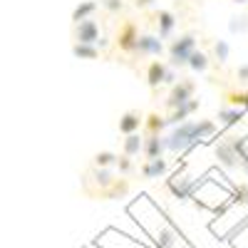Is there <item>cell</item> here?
Segmentation results:
<instances>
[{
  "mask_svg": "<svg viewBox=\"0 0 248 248\" xmlns=\"http://www.w3.org/2000/svg\"><path fill=\"white\" fill-rule=\"evenodd\" d=\"M164 52V43L159 35H139L134 55L137 57H159Z\"/></svg>",
  "mask_w": 248,
  "mask_h": 248,
  "instance_id": "8992f818",
  "label": "cell"
},
{
  "mask_svg": "<svg viewBox=\"0 0 248 248\" xmlns=\"http://www.w3.org/2000/svg\"><path fill=\"white\" fill-rule=\"evenodd\" d=\"M141 152H144V156H147V161L149 159H161V154L167 152V139H164L161 134H147Z\"/></svg>",
  "mask_w": 248,
  "mask_h": 248,
  "instance_id": "30bf717a",
  "label": "cell"
},
{
  "mask_svg": "<svg viewBox=\"0 0 248 248\" xmlns=\"http://www.w3.org/2000/svg\"><path fill=\"white\" fill-rule=\"evenodd\" d=\"M164 127H167V117H161L159 112H152L147 119H144V129H147V134H161Z\"/></svg>",
  "mask_w": 248,
  "mask_h": 248,
  "instance_id": "ac0fdd59",
  "label": "cell"
},
{
  "mask_svg": "<svg viewBox=\"0 0 248 248\" xmlns=\"http://www.w3.org/2000/svg\"><path fill=\"white\" fill-rule=\"evenodd\" d=\"M127 194H129V181L124 179V176H117L109 184V189L105 191V199H122V196H127Z\"/></svg>",
  "mask_w": 248,
  "mask_h": 248,
  "instance_id": "e0dca14e",
  "label": "cell"
},
{
  "mask_svg": "<svg viewBox=\"0 0 248 248\" xmlns=\"http://www.w3.org/2000/svg\"><path fill=\"white\" fill-rule=\"evenodd\" d=\"M94 179H97V184L102 186V191H107L109 189V184L117 179L109 169H94Z\"/></svg>",
  "mask_w": 248,
  "mask_h": 248,
  "instance_id": "484cf974",
  "label": "cell"
},
{
  "mask_svg": "<svg viewBox=\"0 0 248 248\" xmlns=\"http://www.w3.org/2000/svg\"><path fill=\"white\" fill-rule=\"evenodd\" d=\"M141 147H144V139H141V134H139V132L122 139V154H124V156H129V159L139 156Z\"/></svg>",
  "mask_w": 248,
  "mask_h": 248,
  "instance_id": "2e32d148",
  "label": "cell"
},
{
  "mask_svg": "<svg viewBox=\"0 0 248 248\" xmlns=\"http://www.w3.org/2000/svg\"><path fill=\"white\" fill-rule=\"evenodd\" d=\"M186 67H191L194 72H206V70H209V57L196 50V52L189 57V65H186Z\"/></svg>",
  "mask_w": 248,
  "mask_h": 248,
  "instance_id": "cb8c5ba5",
  "label": "cell"
},
{
  "mask_svg": "<svg viewBox=\"0 0 248 248\" xmlns=\"http://www.w3.org/2000/svg\"><path fill=\"white\" fill-rule=\"evenodd\" d=\"M72 55L79 57V60H97L99 50H97V45H79V43H75L72 45Z\"/></svg>",
  "mask_w": 248,
  "mask_h": 248,
  "instance_id": "7402d4cb",
  "label": "cell"
},
{
  "mask_svg": "<svg viewBox=\"0 0 248 248\" xmlns=\"http://www.w3.org/2000/svg\"><path fill=\"white\" fill-rule=\"evenodd\" d=\"M169 191L179 199V201H186V199H191V194H194V181L189 179V176H184V174H176V176H171L169 179Z\"/></svg>",
  "mask_w": 248,
  "mask_h": 248,
  "instance_id": "9c48e42d",
  "label": "cell"
},
{
  "mask_svg": "<svg viewBox=\"0 0 248 248\" xmlns=\"http://www.w3.org/2000/svg\"><path fill=\"white\" fill-rule=\"evenodd\" d=\"M216 122L214 119H191V122H181L176 127H171L167 139V149L171 154H184L189 152L196 141H203L216 134Z\"/></svg>",
  "mask_w": 248,
  "mask_h": 248,
  "instance_id": "6da1fadb",
  "label": "cell"
},
{
  "mask_svg": "<svg viewBox=\"0 0 248 248\" xmlns=\"http://www.w3.org/2000/svg\"><path fill=\"white\" fill-rule=\"evenodd\" d=\"M154 3H156V0H134V5H137V8H152Z\"/></svg>",
  "mask_w": 248,
  "mask_h": 248,
  "instance_id": "d6a6232c",
  "label": "cell"
},
{
  "mask_svg": "<svg viewBox=\"0 0 248 248\" xmlns=\"http://www.w3.org/2000/svg\"><path fill=\"white\" fill-rule=\"evenodd\" d=\"M156 25H159V37L161 40L171 37V32L176 28V15L171 10H159L156 13Z\"/></svg>",
  "mask_w": 248,
  "mask_h": 248,
  "instance_id": "4fadbf2b",
  "label": "cell"
},
{
  "mask_svg": "<svg viewBox=\"0 0 248 248\" xmlns=\"http://www.w3.org/2000/svg\"><path fill=\"white\" fill-rule=\"evenodd\" d=\"M141 127H144V117H141L137 109H129V112H124V114L119 117V132H122L124 137L137 134Z\"/></svg>",
  "mask_w": 248,
  "mask_h": 248,
  "instance_id": "8fae6325",
  "label": "cell"
},
{
  "mask_svg": "<svg viewBox=\"0 0 248 248\" xmlns=\"http://www.w3.org/2000/svg\"><path fill=\"white\" fill-rule=\"evenodd\" d=\"M99 5L105 8L107 13H119L124 8V0H99Z\"/></svg>",
  "mask_w": 248,
  "mask_h": 248,
  "instance_id": "f546056e",
  "label": "cell"
},
{
  "mask_svg": "<svg viewBox=\"0 0 248 248\" xmlns=\"http://www.w3.org/2000/svg\"><path fill=\"white\" fill-rule=\"evenodd\" d=\"M72 37H75V43H79V45H97V43H99V45H105V40L99 37V23H97L94 17L77 23Z\"/></svg>",
  "mask_w": 248,
  "mask_h": 248,
  "instance_id": "277c9868",
  "label": "cell"
},
{
  "mask_svg": "<svg viewBox=\"0 0 248 248\" xmlns=\"http://www.w3.org/2000/svg\"><path fill=\"white\" fill-rule=\"evenodd\" d=\"M167 75H169V65H164L161 60H152L147 67V85L149 90H159L161 85H167Z\"/></svg>",
  "mask_w": 248,
  "mask_h": 248,
  "instance_id": "ba28073f",
  "label": "cell"
},
{
  "mask_svg": "<svg viewBox=\"0 0 248 248\" xmlns=\"http://www.w3.org/2000/svg\"><path fill=\"white\" fill-rule=\"evenodd\" d=\"M233 3H248V0H233Z\"/></svg>",
  "mask_w": 248,
  "mask_h": 248,
  "instance_id": "836d02e7",
  "label": "cell"
},
{
  "mask_svg": "<svg viewBox=\"0 0 248 248\" xmlns=\"http://www.w3.org/2000/svg\"><path fill=\"white\" fill-rule=\"evenodd\" d=\"M97 8H99L97 0H82V3H79V5L72 10V23L77 25V23H82V20H90V17H94Z\"/></svg>",
  "mask_w": 248,
  "mask_h": 248,
  "instance_id": "9a60e30c",
  "label": "cell"
},
{
  "mask_svg": "<svg viewBox=\"0 0 248 248\" xmlns=\"http://www.w3.org/2000/svg\"><path fill=\"white\" fill-rule=\"evenodd\" d=\"M241 117H243V109H238V107H226L218 112V122L223 127H233V124L241 122Z\"/></svg>",
  "mask_w": 248,
  "mask_h": 248,
  "instance_id": "ffe728a7",
  "label": "cell"
},
{
  "mask_svg": "<svg viewBox=\"0 0 248 248\" xmlns=\"http://www.w3.org/2000/svg\"><path fill=\"white\" fill-rule=\"evenodd\" d=\"M154 241H156L159 248H174V246H176V233H174V229L164 226V229H159V231L154 233Z\"/></svg>",
  "mask_w": 248,
  "mask_h": 248,
  "instance_id": "d6986e66",
  "label": "cell"
},
{
  "mask_svg": "<svg viewBox=\"0 0 248 248\" xmlns=\"http://www.w3.org/2000/svg\"><path fill=\"white\" fill-rule=\"evenodd\" d=\"M137 40H139V28L137 23L127 20V23H122V28L117 30V47L127 55H134V47H137Z\"/></svg>",
  "mask_w": 248,
  "mask_h": 248,
  "instance_id": "5b68a950",
  "label": "cell"
},
{
  "mask_svg": "<svg viewBox=\"0 0 248 248\" xmlns=\"http://www.w3.org/2000/svg\"><path fill=\"white\" fill-rule=\"evenodd\" d=\"M117 159H119V154H114V152H99V154H94V167L97 169H109L117 164Z\"/></svg>",
  "mask_w": 248,
  "mask_h": 248,
  "instance_id": "603a6c76",
  "label": "cell"
},
{
  "mask_svg": "<svg viewBox=\"0 0 248 248\" xmlns=\"http://www.w3.org/2000/svg\"><path fill=\"white\" fill-rule=\"evenodd\" d=\"M236 77H238V82H248V65H241L236 70Z\"/></svg>",
  "mask_w": 248,
  "mask_h": 248,
  "instance_id": "1f68e13d",
  "label": "cell"
},
{
  "mask_svg": "<svg viewBox=\"0 0 248 248\" xmlns=\"http://www.w3.org/2000/svg\"><path fill=\"white\" fill-rule=\"evenodd\" d=\"M114 167L119 169V174H129V171L134 169V164H132V159H129V156H124V154H122V156L117 159Z\"/></svg>",
  "mask_w": 248,
  "mask_h": 248,
  "instance_id": "83f0119b",
  "label": "cell"
},
{
  "mask_svg": "<svg viewBox=\"0 0 248 248\" xmlns=\"http://www.w3.org/2000/svg\"><path fill=\"white\" fill-rule=\"evenodd\" d=\"M167 159H149V161H144L141 164V176L144 179H159V176H164L167 174Z\"/></svg>",
  "mask_w": 248,
  "mask_h": 248,
  "instance_id": "5bb4252c",
  "label": "cell"
},
{
  "mask_svg": "<svg viewBox=\"0 0 248 248\" xmlns=\"http://www.w3.org/2000/svg\"><path fill=\"white\" fill-rule=\"evenodd\" d=\"M196 109H199V99L194 97L191 102H186V105L171 109V114L167 117V127H169V124H171V127H176V124H181V122H189V117H191Z\"/></svg>",
  "mask_w": 248,
  "mask_h": 248,
  "instance_id": "7c38bea8",
  "label": "cell"
},
{
  "mask_svg": "<svg viewBox=\"0 0 248 248\" xmlns=\"http://www.w3.org/2000/svg\"><path fill=\"white\" fill-rule=\"evenodd\" d=\"M229 28H231V32H246V30H248V17H246V15L233 17Z\"/></svg>",
  "mask_w": 248,
  "mask_h": 248,
  "instance_id": "4316f807",
  "label": "cell"
},
{
  "mask_svg": "<svg viewBox=\"0 0 248 248\" xmlns=\"http://www.w3.org/2000/svg\"><path fill=\"white\" fill-rule=\"evenodd\" d=\"M196 52V35L194 32H186L179 35L176 40H171L169 45V60L174 67H186L189 65V57Z\"/></svg>",
  "mask_w": 248,
  "mask_h": 248,
  "instance_id": "7a4b0ae2",
  "label": "cell"
},
{
  "mask_svg": "<svg viewBox=\"0 0 248 248\" xmlns=\"http://www.w3.org/2000/svg\"><path fill=\"white\" fill-rule=\"evenodd\" d=\"M214 154H216L221 167H226V169H236L238 167V154L233 149V141L231 139H221L216 147H214Z\"/></svg>",
  "mask_w": 248,
  "mask_h": 248,
  "instance_id": "52a82bcc",
  "label": "cell"
},
{
  "mask_svg": "<svg viewBox=\"0 0 248 248\" xmlns=\"http://www.w3.org/2000/svg\"><path fill=\"white\" fill-rule=\"evenodd\" d=\"M229 55H231L229 43H226V40H216V43H214V57H216L218 65H223V62L229 60Z\"/></svg>",
  "mask_w": 248,
  "mask_h": 248,
  "instance_id": "d4e9b609",
  "label": "cell"
},
{
  "mask_svg": "<svg viewBox=\"0 0 248 248\" xmlns=\"http://www.w3.org/2000/svg\"><path fill=\"white\" fill-rule=\"evenodd\" d=\"M233 201L238 203H248V184H238L233 189Z\"/></svg>",
  "mask_w": 248,
  "mask_h": 248,
  "instance_id": "f1b7e54d",
  "label": "cell"
},
{
  "mask_svg": "<svg viewBox=\"0 0 248 248\" xmlns=\"http://www.w3.org/2000/svg\"><path fill=\"white\" fill-rule=\"evenodd\" d=\"M196 97V82L189 79V77H181L179 82H174L171 85V92L167 97V107L169 109H176L181 105H186V102H191Z\"/></svg>",
  "mask_w": 248,
  "mask_h": 248,
  "instance_id": "3957f363",
  "label": "cell"
},
{
  "mask_svg": "<svg viewBox=\"0 0 248 248\" xmlns=\"http://www.w3.org/2000/svg\"><path fill=\"white\" fill-rule=\"evenodd\" d=\"M231 141H233V149L238 154V164L248 174V137H238V139H231Z\"/></svg>",
  "mask_w": 248,
  "mask_h": 248,
  "instance_id": "44dd1931",
  "label": "cell"
},
{
  "mask_svg": "<svg viewBox=\"0 0 248 248\" xmlns=\"http://www.w3.org/2000/svg\"><path fill=\"white\" fill-rule=\"evenodd\" d=\"M229 102H231V105H236L238 109H243V107L248 105V94H246V92H241V94H238V92H231V94H229Z\"/></svg>",
  "mask_w": 248,
  "mask_h": 248,
  "instance_id": "4dcf8cb0",
  "label": "cell"
}]
</instances>
